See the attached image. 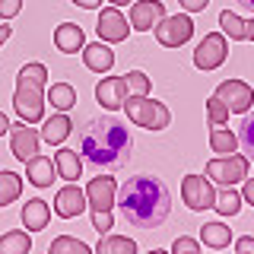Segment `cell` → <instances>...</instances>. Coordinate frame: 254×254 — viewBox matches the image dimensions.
Wrapping results in <instances>:
<instances>
[{
  "mask_svg": "<svg viewBox=\"0 0 254 254\" xmlns=\"http://www.w3.org/2000/svg\"><path fill=\"white\" fill-rule=\"evenodd\" d=\"M130 149H133V140L127 133V124L118 121L111 115H102V118H89L83 127L76 130V153L83 162H89L92 169H121L130 159Z\"/></svg>",
  "mask_w": 254,
  "mask_h": 254,
  "instance_id": "6da1fadb",
  "label": "cell"
},
{
  "mask_svg": "<svg viewBox=\"0 0 254 254\" xmlns=\"http://www.w3.org/2000/svg\"><path fill=\"white\" fill-rule=\"evenodd\" d=\"M118 206L133 229H159L169 219L172 194L156 175H133L118 190Z\"/></svg>",
  "mask_w": 254,
  "mask_h": 254,
  "instance_id": "7a4b0ae2",
  "label": "cell"
},
{
  "mask_svg": "<svg viewBox=\"0 0 254 254\" xmlns=\"http://www.w3.org/2000/svg\"><path fill=\"white\" fill-rule=\"evenodd\" d=\"M45 79H48L45 64H26L19 70V76H16L13 108L26 124L45 121Z\"/></svg>",
  "mask_w": 254,
  "mask_h": 254,
  "instance_id": "3957f363",
  "label": "cell"
},
{
  "mask_svg": "<svg viewBox=\"0 0 254 254\" xmlns=\"http://www.w3.org/2000/svg\"><path fill=\"white\" fill-rule=\"evenodd\" d=\"M124 108L127 118L137 127H146V130H165L172 121V111L149 95H130V99H124Z\"/></svg>",
  "mask_w": 254,
  "mask_h": 254,
  "instance_id": "277c9868",
  "label": "cell"
},
{
  "mask_svg": "<svg viewBox=\"0 0 254 254\" xmlns=\"http://www.w3.org/2000/svg\"><path fill=\"white\" fill-rule=\"evenodd\" d=\"M206 178H213L222 188H226V185H238V181L248 178V156L229 153V156L210 159V162H206Z\"/></svg>",
  "mask_w": 254,
  "mask_h": 254,
  "instance_id": "5b68a950",
  "label": "cell"
},
{
  "mask_svg": "<svg viewBox=\"0 0 254 254\" xmlns=\"http://www.w3.org/2000/svg\"><path fill=\"white\" fill-rule=\"evenodd\" d=\"M226 58H229L226 35L222 32H210V35H203V42L194 51V67L197 70H216L226 64Z\"/></svg>",
  "mask_w": 254,
  "mask_h": 254,
  "instance_id": "8992f818",
  "label": "cell"
},
{
  "mask_svg": "<svg viewBox=\"0 0 254 254\" xmlns=\"http://www.w3.org/2000/svg\"><path fill=\"white\" fill-rule=\"evenodd\" d=\"M190 35H194V22H190V16H185V13L162 16L159 26H156V38H159V45H165V48L185 45V42H190Z\"/></svg>",
  "mask_w": 254,
  "mask_h": 254,
  "instance_id": "52a82bcc",
  "label": "cell"
},
{
  "mask_svg": "<svg viewBox=\"0 0 254 254\" xmlns=\"http://www.w3.org/2000/svg\"><path fill=\"white\" fill-rule=\"evenodd\" d=\"M181 197H185V203L190 210H210L213 200H216V190H213L210 178H203V175H185V181H181Z\"/></svg>",
  "mask_w": 254,
  "mask_h": 254,
  "instance_id": "ba28073f",
  "label": "cell"
},
{
  "mask_svg": "<svg viewBox=\"0 0 254 254\" xmlns=\"http://www.w3.org/2000/svg\"><path fill=\"white\" fill-rule=\"evenodd\" d=\"M213 95L222 99V105L229 111H235V115H245V111L251 108V102H254V89L248 83H242V79H226V83H219Z\"/></svg>",
  "mask_w": 254,
  "mask_h": 254,
  "instance_id": "9c48e42d",
  "label": "cell"
},
{
  "mask_svg": "<svg viewBox=\"0 0 254 254\" xmlns=\"http://www.w3.org/2000/svg\"><path fill=\"white\" fill-rule=\"evenodd\" d=\"M95 32H99V38H102V42L118 45V42H127V32H130V26H127L124 13L118 10V6H108V10H102V13H99Z\"/></svg>",
  "mask_w": 254,
  "mask_h": 254,
  "instance_id": "30bf717a",
  "label": "cell"
},
{
  "mask_svg": "<svg viewBox=\"0 0 254 254\" xmlns=\"http://www.w3.org/2000/svg\"><path fill=\"white\" fill-rule=\"evenodd\" d=\"M115 194H118L115 178H108V175H99V178H92L89 188H86V206H89L92 213L111 210V206H115Z\"/></svg>",
  "mask_w": 254,
  "mask_h": 254,
  "instance_id": "8fae6325",
  "label": "cell"
},
{
  "mask_svg": "<svg viewBox=\"0 0 254 254\" xmlns=\"http://www.w3.org/2000/svg\"><path fill=\"white\" fill-rule=\"evenodd\" d=\"M162 16H165L162 0H137V3H130V29L153 32Z\"/></svg>",
  "mask_w": 254,
  "mask_h": 254,
  "instance_id": "7c38bea8",
  "label": "cell"
},
{
  "mask_svg": "<svg viewBox=\"0 0 254 254\" xmlns=\"http://www.w3.org/2000/svg\"><path fill=\"white\" fill-rule=\"evenodd\" d=\"M38 130L32 124H10V146H13V156L19 159V162H26V159H32L38 153Z\"/></svg>",
  "mask_w": 254,
  "mask_h": 254,
  "instance_id": "4fadbf2b",
  "label": "cell"
},
{
  "mask_svg": "<svg viewBox=\"0 0 254 254\" xmlns=\"http://www.w3.org/2000/svg\"><path fill=\"white\" fill-rule=\"evenodd\" d=\"M83 210H86V194L76 188V181H67V188H61L58 197H54V213L61 219H73Z\"/></svg>",
  "mask_w": 254,
  "mask_h": 254,
  "instance_id": "5bb4252c",
  "label": "cell"
},
{
  "mask_svg": "<svg viewBox=\"0 0 254 254\" xmlns=\"http://www.w3.org/2000/svg\"><path fill=\"white\" fill-rule=\"evenodd\" d=\"M95 99L102 102V108L118 111V108L124 105V99H127V79H124V76H108V79H102V83L95 86Z\"/></svg>",
  "mask_w": 254,
  "mask_h": 254,
  "instance_id": "9a60e30c",
  "label": "cell"
},
{
  "mask_svg": "<svg viewBox=\"0 0 254 254\" xmlns=\"http://www.w3.org/2000/svg\"><path fill=\"white\" fill-rule=\"evenodd\" d=\"M83 61L95 73H108V70L115 67V51L108 48V42L99 38V42H92V45H83Z\"/></svg>",
  "mask_w": 254,
  "mask_h": 254,
  "instance_id": "2e32d148",
  "label": "cell"
},
{
  "mask_svg": "<svg viewBox=\"0 0 254 254\" xmlns=\"http://www.w3.org/2000/svg\"><path fill=\"white\" fill-rule=\"evenodd\" d=\"M48 222H51V206L42 197H32L22 203V226L29 232H42V229H48Z\"/></svg>",
  "mask_w": 254,
  "mask_h": 254,
  "instance_id": "e0dca14e",
  "label": "cell"
},
{
  "mask_svg": "<svg viewBox=\"0 0 254 254\" xmlns=\"http://www.w3.org/2000/svg\"><path fill=\"white\" fill-rule=\"evenodd\" d=\"M54 45H58V51H64V54H76V51H83L86 35L76 22H61V26L54 29Z\"/></svg>",
  "mask_w": 254,
  "mask_h": 254,
  "instance_id": "ac0fdd59",
  "label": "cell"
},
{
  "mask_svg": "<svg viewBox=\"0 0 254 254\" xmlns=\"http://www.w3.org/2000/svg\"><path fill=\"white\" fill-rule=\"evenodd\" d=\"M70 130H73V121L67 118V111H58V115L45 118L42 133H38V137H42L45 143H54V146H61V143L70 137Z\"/></svg>",
  "mask_w": 254,
  "mask_h": 254,
  "instance_id": "d6986e66",
  "label": "cell"
},
{
  "mask_svg": "<svg viewBox=\"0 0 254 254\" xmlns=\"http://www.w3.org/2000/svg\"><path fill=\"white\" fill-rule=\"evenodd\" d=\"M54 175H58V169H54V162L48 156H32L26 159V178L32 181L35 188H51V181H54Z\"/></svg>",
  "mask_w": 254,
  "mask_h": 254,
  "instance_id": "ffe728a7",
  "label": "cell"
},
{
  "mask_svg": "<svg viewBox=\"0 0 254 254\" xmlns=\"http://www.w3.org/2000/svg\"><path fill=\"white\" fill-rule=\"evenodd\" d=\"M54 169L64 181H76L79 175H83V159H79L76 149H58V156H54Z\"/></svg>",
  "mask_w": 254,
  "mask_h": 254,
  "instance_id": "44dd1931",
  "label": "cell"
},
{
  "mask_svg": "<svg viewBox=\"0 0 254 254\" xmlns=\"http://www.w3.org/2000/svg\"><path fill=\"white\" fill-rule=\"evenodd\" d=\"M200 238L206 248H229V242H232V229L222 226V222H206L200 229Z\"/></svg>",
  "mask_w": 254,
  "mask_h": 254,
  "instance_id": "7402d4cb",
  "label": "cell"
},
{
  "mask_svg": "<svg viewBox=\"0 0 254 254\" xmlns=\"http://www.w3.org/2000/svg\"><path fill=\"white\" fill-rule=\"evenodd\" d=\"M45 102H51V108H58V111H70L76 105V89L70 83H54Z\"/></svg>",
  "mask_w": 254,
  "mask_h": 254,
  "instance_id": "603a6c76",
  "label": "cell"
},
{
  "mask_svg": "<svg viewBox=\"0 0 254 254\" xmlns=\"http://www.w3.org/2000/svg\"><path fill=\"white\" fill-rule=\"evenodd\" d=\"M32 251V238L22 229H13L0 238V254H29Z\"/></svg>",
  "mask_w": 254,
  "mask_h": 254,
  "instance_id": "cb8c5ba5",
  "label": "cell"
},
{
  "mask_svg": "<svg viewBox=\"0 0 254 254\" xmlns=\"http://www.w3.org/2000/svg\"><path fill=\"white\" fill-rule=\"evenodd\" d=\"M210 149H213V153L229 156V153L238 149V137L232 130H226V127H213V130H210Z\"/></svg>",
  "mask_w": 254,
  "mask_h": 254,
  "instance_id": "d4e9b609",
  "label": "cell"
},
{
  "mask_svg": "<svg viewBox=\"0 0 254 254\" xmlns=\"http://www.w3.org/2000/svg\"><path fill=\"white\" fill-rule=\"evenodd\" d=\"M22 194V178L16 172H0V206L13 203Z\"/></svg>",
  "mask_w": 254,
  "mask_h": 254,
  "instance_id": "484cf974",
  "label": "cell"
},
{
  "mask_svg": "<svg viewBox=\"0 0 254 254\" xmlns=\"http://www.w3.org/2000/svg\"><path fill=\"white\" fill-rule=\"evenodd\" d=\"M95 251H99V254H133V251H137V245H133V238L108 235V238H102V242L95 245Z\"/></svg>",
  "mask_w": 254,
  "mask_h": 254,
  "instance_id": "4316f807",
  "label": "cell"
},
{
  "mask_svg": "<svg viewBox=\"0 0 254 254\" xmlns=\"http://www.w3.org/2000/svg\"><path fill=\"white\" fill-rule=\"evenodd\" d=\"M213 206H216L222 216H235V213L242 210V194H238V190H232V185H226V190H219V194H216Z\"/></svg>",
  "mask_w": 254,
  "mask_h": 254,
  "instance_id": "83f0119b",
  "label": "cell"
},
{
  "mask_svg": "<svg viewBox=\"0 0 254 254\" xmlns=\"http://www.w3.org/2000/svg\"><path fill=\"white\" fill-rule=\"evenodd\" d=\"M238 143H242L245 156L254 159V111H251V108L245 111V121L238 124Z\"/></svg>",
  "mask_w": 254,
  "mask_h": 254,
  "instance_id": "f1b7e54d",
  "label": "cell"
},
{
  "mask_svg": "<svg viewBox=\"0 0 254 254\" xmlns=\"http://www.w3.org/2000/svg\"><path fill=\"white\" fill-rule=\"evenodd\" d=\"M51 254H89V245L79 242V238H70V235H61L51 242Z\"/></svg>",
  "mask_w": 254,
  "mask_h": 254,
  "instance_id": "f546056e",
  "label": "cell"
},
{
  "mask_svg": "<svg viewBox=\"0 0 254 254\" xmlns=\"http://www.w3.org/2000/svg\"><path fill=\"white\" fill-rule=\"evenodd\" d=\"M219 26H222V32H226L229 38H235V42H242V38H245V19H238L232 10H222L219 13Z\"/></svg>",
  "mask_w": 254,
  "mask_h": 254,
  "instance_id": "4dcf8cb0",
  "label": "cell"
},
{
  "mask_svg": "<svg viewBox=\"0 0 254 254\" xmlns=\"http://www.w3.org/2000/svg\"><path fill=\"white\" fill-rule=\"evenodd\" d=\"M206 118H210V127H226L229 108L222 105V99H216V95H213V99L206 102Z\"/></svg>",
  "mask_w": 254,
  "mask_h": 254,
  "instance_id": "1f68e13d",
  "label": "cell"
},
{
  "mask_svg": "<svg viewBox=\"0 0 254 254\" xmlns=\"http://www.w3.org/2000/svg\"><path fill=\"white\" fill-rule=\"evenodd\" d=\"M124 79H127V89L133 95H149V89H153V83H149V76L143 73V70H130Z\"/></svg>",
  "mask_w": 254,
  "mask_h": 254,
  "instance_id": "d6a6232c",
  "label": "cell"
},
{
  "mask_svg": "<svg viewBox=\"0 0 254 254\" xmlns=\"http://www.w3.org/2000/svg\"><path fill=\"white\" fill-rule=\"evenodd\" d=\"M92 229L99 235H108L111 229H115V219H111V210H99V213H92Z\"/></svg>",
  "mask_w": 254,
  "mask_h": 254,
  "instance_id": "836d02e7",
  "label": "cell"
},
{
  "mask_svg": "<svg viewBox=\"0 0 254 254\" xmlns=\"http://www.w3.org/2000/svg\"><path fill=\"white\" fill-rule=\"evenodd\" d=\"M172 251L175 254H197L200 251V242H194V238H175Z\"/></svg>",
  "mask_w": 254,
  "mask_h": 254,
  "instance_id": "e575fe53",
  "label": "cell"
},
{
  "mask_svg": "<svg viewBox=\"0 0 254 254\" xmlns=\"http://www.w3.org/2000/svg\"><path fill=\"white\" fill-rule=\"evenodd\" d=\"M22 10V0H0V19H13Z\"/></svg>",
  "mask_w": 254,
  "mask_h": 254,
  "instance_id": "d590c367",
  "label": "cell"
},
{
  "mask_svg": "<svg viewBox=\"0 0 254 254\" xmlns=\"http://www.w3.org/2000/svg\"><path fill=\"white\" fill-rule=\"evenodd\" d=\"M181 6H185L188 13H203L206 10V3H210V0H178Z\"/></svg>",
  "mask_w": 254,
  "mask_h": 254,
  "instance_id": "8d00e7d4",
  "label": "cell"
},
{
  "mask_svg": "<svg viewBox=\"0 0 254 254\" xmlns=\"http://www.w3.org/2000/svg\"><path fill=\"white\" fill-rule=\"evenodd\" d=\"M235 251H238V254H254V238H251V235L238 238V242H235Z\"/></svg>",
  "mask_w": 254,
  "mask_h": 254,
  "instance_id": "74e56055",
  "label": "cell"
},
{
  "mask_svg": "<svg viewBox=\"0 0 254 254\" xmlns=\"http://www.w3.org/2000/svg\"><path fill=\"white\" fill-rule=\"evenodd\" d=\"M242 197L254 206V178H245V188H242Z\"/></svg>",
  "mask_w": 254,
  "mask_h": 254,
  "instance_id": "f35d334b",
  "label": "cell"
},
{
  "mask_svg": "<svg viewBox=\"0 0 254 254\" xmlns=\"http://www.w3.org/2000/svg\"><path fill=\"white\" fill-rule=\"evenodd\" d=\"M73 3H76V6H83V10H95L102 0H73Z\"/></svg>",
  "mask_w": 254,
  "mask_h": 254,
  "instance_id": "ab89813d",
  "label": "cell"
},
{
  "mask_svg": "<svg viewBox=\"0 0 254 254\" xmlns=\"http://www.w3.org/2000/svg\"><path fill=\"white\" fill-rule=\"evenodd\" d=\"M245 38H248V42H254V16L245 22Z\"/></svg>",
  "mask_w": 254,
  "mask_h": 254,
  "instance_id": "60d3db41",
  "label": "cell"
},
{
  "mask_svg": "<svg viewBox=\"0 0 254 254\" xmlns=\"http://www.w3.org/2000/svg\"><path fill=\"white\" fill-rule=\"evenodd\" d=\"M6 130H10V121H6V115H3V111H0V137H3Z\"/></svg>",
  "mask_w": 254,
  "mask_h": 254,
  "instance_id": "b9f144b4",
  "label": "cell"
},
{
  "mask_svg": "<svg viewBox=\"0 0 254 254\" xmlns=\"http://www.w3.org/2000/svg\"><path fill=\"white\" fill-rule=\"evenodd\" d=\"M10 32H13L10 26H0V45H3V42H6V38H10Z\"/></svg>",
  "mask_w": 254,
  "mask_h": 254,
  "instance_id": "7bdbcfd3",
  "label": "cell"
},
{
  "mask_svg": "<svg viewBox=\"0 0 254 254\" xmlns=\"http://www.w3.org/2000/svg\"><path fill=\"white\" fill-rule=\"evenodd\" d=\"M235 3H238V6H245V10H251V13H254V0H235Z\"/></svg>",
  "mask_w": 254,
  "mask_h": 254,
  "instance_id": "ee69618b",
  "label": "cell"
},
{
  "mask_svg": "<svg viewBox=\"0 0 254 254\" xmlns=\"http://www.w3.org/2000/svg\"><path fill=\"white\" fill-rule=\"evenodd\" d=\"M108 3H115V6H127L130 0H108Z\"/></svg>",
  "mask_w": 254,
  "mask_h": 254,
  "instance_id": "f6af8a7d",
  "label": "cell"
}]
</instances>
